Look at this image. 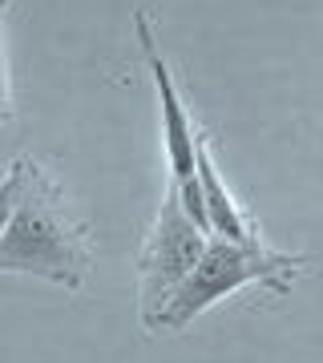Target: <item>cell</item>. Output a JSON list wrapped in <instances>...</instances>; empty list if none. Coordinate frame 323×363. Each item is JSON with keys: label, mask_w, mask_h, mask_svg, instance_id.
Listing matches in <instances>:
<instances>
[{"label": "cell", "mask_w": 323, "mask_h": 363, "mask_svg": "<svg viewBox=\"0 0 323 363\" xmlns=\"http://www.w3.org/2000/svg\"><path fill=\"white\" fill-rule=\"evenodd\" d=\"M13 117V93H9V61H4V21H0V125Z\"/></svg>", "instance_id": "7"}, {"label": "cell", "mask_w": 323, "mask_h": 363, "mask_svg": "<svg viewBox=\"0 0 323 363\" xmlns=\"http://www.w3.org/2000/svg\"><path fill=\"white\" fill-rule=\"evenodd\" d=\"M133 28H138V45H142L146 69H150V77H154L158 105H162V133H166V157H170V190L178 194L186 218H190L198 230H207V210H202V190H198V162H194L198 133H194V125H190V113H186V105H182V97H178L174 73H170L166 57L158 49L150 16H146L142 9L133 13Z\"/></svg>", "instance_id": "4"}, {"label": "cell", "mask_w": 323, "mask_h": 363, "mask_svg": "<svg viewBox=\"0 0 323 363\" xmlns=\"http://www.w3.org/2000/svg\"><path fill=\"white\" fill-rule=\"evenodd\" d=\"M207 238L210 234L186 218L178 194L170 190L162 210H158L154 230L146 234L142 250H138V311H142V323L150 331H154L162 307L174 298V291L190 279L194 262L202 259Z\"/></svg>", "instance_id": "3"}, {"label": "cell", "mask_w": 323, "mask_h": 363, "mask_svg": "<svg viewBox=\"0 0 323 363\" xmlns=\"http://www.w3.org/2000/svg\"><path fill=\"white\" fill-rule=\"evenodd\" d=\"M4 13H9V0H0V21H4Z\"/></svg>", "instance_id": "8"}, {"label": "cell", "mask_w": 323, "mask_h": 363, "mask_svg": "<svg viewBox=\"0 0 323 363\" xmlns=\"http://www.w3.org/2000/svg\"><path fill=\"white\" fill-rule=\"evenodd\" d=\"M89 222L69 206L65 190L49 178V169L28 162L21 202L0 234V274H37L77 291L89 279Z\"/></svg>", "instance_id": "1"}, {"label": "cell", "mask_w": 323, "mask_h": 363, "mask_svg": "<svg viewBox=\"0 0 323 363\" xmlns=\"http://www.w3.org/2000/svg\"><path fill=\"white\" fill-rule=\"evenodd\" d=\"M194 162H198V190H202V210H207V230L214 238H231V242H258V230L246 222V214L239 210L234 194L226 190L219 166H214L207 133H198Z\"/></svg>", "instance_id": "5"}, {"label": "cell", "mask_w": 323, "mask_h": 363, "mask_svg": "<svg viewBox=\"0 0 323 363\" xmlns=\"http://www.w3.org/2000/svg\"><path fill=\"white\" fill-rule=\"evenodd\" d=\"M303 267H307V255H279V250H267L263 242H231V238L210 234L202 259L194 262L190 279L162 307L154 331H182L202 311H210L219 298L234 295L246 283L267 286L271 295H287Z\"/></svg>", "instance_id": "2"}, {"label": "cell", "mask_w": 323, "mask_h": 363, "mask_svg": "<svg viewBox=\"0 0 323 363\" xmlns=\"http://www.w3.org/2000/svg\"><path fill=\"white\" fill-rule=\"evenodd\" d=\"M25 178H28V157H16L13 166H9V174L0 178V234H4V226H9V218H13L16 202H21Z\"/></svg>", "instance_id": "6"}]
</instances>
